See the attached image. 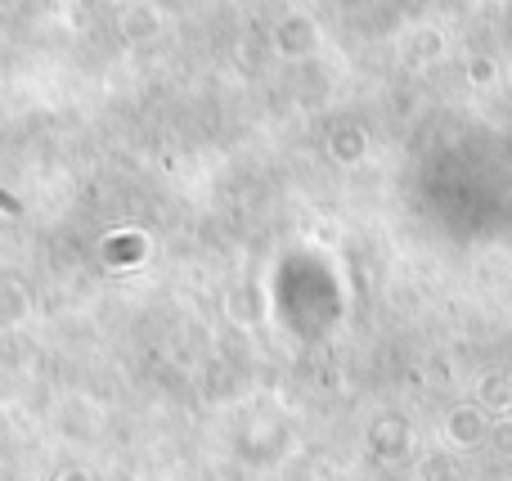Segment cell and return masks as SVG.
<instances>
[{
  "mask_svg": "<svg viewBox=\"0 0 512 481\" xmlns=\"http://www.w3.org/2000/svg\"><path fill=\"white\" fill-rule=\"evenodd\" d=\"M0 207H5V212H18V198H9L5 189H0Z\"/></svg>",
  "mask_w": 512,
  "mask_h": 481,
  "instance_id": "6da1fadb",
  "label": "cell"
}]
</instances>
